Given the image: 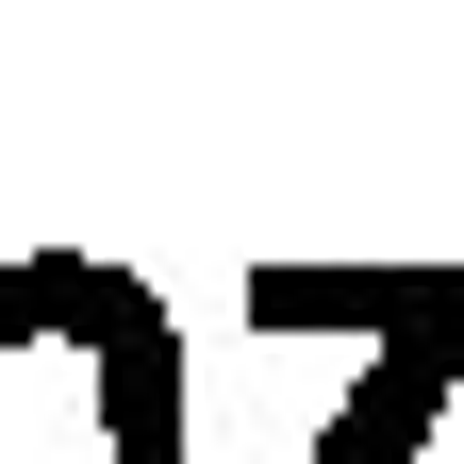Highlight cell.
<instances>
[{
	"instance_id": "6da1fadb",
	"label": "cell",
	"mask_w": 464,
	"mask_h": 464,
	"mask_svg": "<svg viewBox=\"0 0 464 464\" xmlns=\"http://www.w3.org/2000/svg\"><path fill=\"white\" fill-rule=\"evenodd\" d=\"M249 332H382L315 464H415L464 382V266H249Z\"/></svg>"
},
{
	"instance_id": "7a4b0ae2",
	"label": "cell",
	"mask_w": 464,
	"mask_h": 464,
	"mask_svg": "<svg viewBox=\"0 0 464 464\" xmlns=\"http://www.w3.org/2000/svg\"><path fill=\"white\" fill-rule=\"evenodd\" d=\"M67 332H83L100 448L116 464H183V315H166L116 249H67Z\"/></svg>"
},
{
	"instance_id": "3957f363",
	"label": "cell",
	"mask_w": 464,
	"mask_h": 464,
	"mask_svg": "<svg viewBox=\"0 0 464 464\" xmlns=\"http://www.w3.org/2000/svg\"><path fill=\"white\" fill-rule=\"evenodd\" d=\"M67 348V249H0V365Z\"/></svg>"
}]
</instances>
